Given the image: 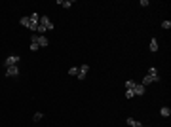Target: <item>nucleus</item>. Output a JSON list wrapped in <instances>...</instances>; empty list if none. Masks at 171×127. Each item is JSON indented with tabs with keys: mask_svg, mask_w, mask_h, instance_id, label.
<instances>
[{
	"mask_svg": "<svg viewBox=\"0 0 171 127\" xmlns=\"http://www.w3.org/2000/svg\"><path fill=\"white\" fill-rule=\"evenodd\" d=\"M17 63H19V57H17V55H10V57H6V61H4L6 66H17Z\"/></svg>",
	"mask_w": 171,
	"mask_h": 127,
	"instance_id": "obj_3",
	"label": "nucleus"
},
{
	"mask_svg": "<svg viewBox=\"0 0 171 127\" xmlns=\"http://www.w3.org/2000/svg\"><path fill=\"white\" fill-rule=\"evenodd\" d=\"M131 127H144V125H143L141 122H135V120H133V123H131Z\"/></svg>",
	"mask_w": 171,
	"mask_h": 127,
	"instance_id": "obj_20",
	"label": "nucleus"
},
{
	"mask_svg": "<svg viewBox=\"0 0 171 127\" xmlns=\"http://www.w3.org/2000/svg\"><path fill=\"white\" fill-rule=\"evenodd\" d=\"M38 49H40V48H38V44H32L31 42V51H38Z\"/></svg>",
	"mask_w": 171,
	"mask_h": 127,
	"instance_id": "obj_18",
	"label": "nucleus"
},
{
	"mask_svg": "<svg viewBox=\"0 0 171 127\" xmlns=\"http://www.w3.org/2000/svg\"><path fill=\"white\" fill-rule=\"evenodd\" d=\"M85 76H88V72H82V70L78 68V74H76V78H78V80H85Z\"/></svg>",
	"mask_w": 171,
	"mask_h": 127,
	"instance_id": "obj_13",
	"label": "nucleus"
},
{
	"mask_svg": "<svg viewBox=\"0 0 171 127\" xmlns=\"http://www.w3.org/2000/svg\"><path fill=\"white\" fill-rule=\"evenodd\" d=\"M42 118H44V114H42V112H36V114L32 116V122H40Z\"/></svg>",
	"mask_w": 171,
	"mask_h": 127,
	"instance_id": "obj_12",
	"label": "nucleus"
},
{
	"mask_svg": "<svg viewBox=\"0 0 171 127\" xmlns=\"http://www.w3.org/2000/svg\"><path fill=\"white\" fill-rule=\"evenodd\" d=\"M19 23H21L23 27H31V17H27V15L21 17V19H19Z\"/></svg>",
	"mask_w": 171,
	"mask_h": 127,
	"instance_id": "obj_10",
	"label": "nucleus"
},
{
	"mask_svg": "<svg viewBox=\"0 0 171 127\" xmlns=\"http://www.w3.org/2000/svg\"><path fill=\"white\" fill-rule=\"evenodd\" d=\"M160 114H162L164 118H169V116H171V110H169V106H164V108L160 110Z\"/></svg>",
	"mask_w": 171,
	"mask_h": 127,
	"instance_id": "obj_9",
	"label": "nucleus"
},
{
	"mask_svg": "<svg viewBox=\"0 0 171 127\" xmlns=\"http://www.w3.org/2000/svg\"><path fill=\"white\" fill-rule=\"evenodd\" d=\"M158 48H160V46H158V40H156V38H152V40H150V51H152V53L158 51Z\"/></svg>",
	"mask_w": 171,
	"mask_h": 127,
	"instance_id": "obj_8",
	"label": "nucleus"
},
{
	"mask_svg": "<svg viewBox=\"0 0 171 127\" xmlns=\"http://www.w3.org/2000/svg\"><path fill=\"white\" fill-rule=\"evenodd\" d=\"M17 74H19V66H8V68H6V76H8V78L17 76Z\"/></svg>",
	"mask_w": 171,
	"mask_h": 127,
	"instance_id": "obj_4",
	"label": "nucleus"
},
{
	"mask_svg": "<svg viewBox=\"0 0 171 127\" xmlns=\"http://www.w3.org/2000/svg\"><path fill=\"white\" fill-rule=\"evenodd\" d=\"M148 76H158V70H156L154 66H150V70H148Z\"/></svg>",
	"mask_w": 171,
	"mask_h": 127,
	"instance_id": "obj_16",
	"label": "nucleus"
},
{
	"mask_svg": "<svg viewBox=\"0 0 171 127\" xmlns=\"http://www.w3.org/2000/svg\"><path fill=\"white\" fill-rule=\"evenodd\" d=\"M57 4L61 8H65V10H69L70 6H72V0H57Z\"/></svg>",
	"mask_w": 171,
	"mask_h": 127,
	"instance_id": "obj_7",
	"label": "nucleus"
},
{
	"mask_svg": "<svg viewBox=\"0 0 171 127\" xmlns=\"http://www.w3.org/2000/svg\"><path fill=\"white\" fill-rule=\"evenodd\" d=\"M133 97H135L133 89H126V99H133Z\"/></svg>",
	"mask_w": 171,
	"mask_h": 127,
	"instance_id": "obj_15",
	"label": "nucleus"
},
{
	"mask_svg": "<svg viewBox=\"0 0 171 127\" xmlns=\"http://www.w3.org/2000/svg\"><path fill=\"white\" fill-rule=\"evenodd\" d=\"M40 27H44L46 31H53V23L49 21V17H46V15H40Z\"/></svg>",
	"mask_w": 171,
	"mask_h": 127,
	"instance_id": "obj_1",
	"label": "nucleus"
},
{
	"mask_svg": "<svg viewBox=\"0 0 171 127\" xmlns=\"http://www.w3.org/2000/svg\"><path fill=\"white\" fill-rule=\"evenodd\" d=\"M36 44H38V48H46V46H48V38L46 36H38V40H36Z\"/></svg>",
	"mask_w": 171,
	"mask_h": 127,
	"instance_id": "obj_6",
	"label": "nucleus"
},
{
	"mask_svg": "<svg viewBox=\"0 0 171 127\" xmlns=\"http://www.w3.org/2000/svg\"><path fill=\"white\" fill-rule=\"evenodd\" d=\"M135 84H137L135 80H128V82H126V89H133V87H135Z\"/></svg>",
	"mask_w": 171,
	"mask_h": 127,
	"instance_id": "obj_11",
	"label": "nucleus"
},
{
	"mask_svg": "<svg viewBox=\"0 0 171 127\" xmlns=\"http://www.w3.org/2000/svg\"><path fill=\"white\" fill-rule=\"evenodd\" d=\"M162 29H166V31L171 29V21H164V23H162Z\"/></svg>",
	"mask_w": 171,
	"mask_h": 127,
	"instance_id": "obj_17",
	"label": "nucleus"
},
{
	"mask_svg": "<svg viewBox=\"0 0 171 127\" xmlns=\"http://www.w3.org/2000/svg\"><path fill=\"white\" fill-rule=\"evenodd\" d=\"M156 82H160V74H158V76H148V74H146V76L143 78V82H141V84H143L144 87H146V85L156 84Z\"/></svg>",
	"mask_w": 171,
	"mask_h": 127,
	"instance_id": "obj_2",
	"label": "nucleus"
},
{
	"mask_svg": "<svg viewBox=\"0 0 171 127\" xmlns=\"http://www.w3.org/2000/svg\"><path fill=\"white\" fill-rule=\"evenodd\" d=\"M78 68H80L82 72H88V70H90V66H88V64H82V66H78Z\"/></svg>",
	"mask_w": 171,
	"mask_h": 127,
	"instance_id": "obj_19",
	"label": "nucleus"
},
{
	"mask_svg": "<svg viewBox=\"0 0 171 127\" xmlns=\"http://www.w3.org/2000/svg\"><path fill=\"white\" fill-rule=\"evenodd\" d=\"M144 91H146V87H144L143 84H135V87H133L135 95H144Z\"/></svg>",
	"mask_w": 171,
	"mask_h": 127,
	"instance_id": "obj_5",
	"label": "nucleus"
},
{
	"mask_svg": "<svg viewBox=\"0 0 171 127\" xmlns=\"http://www.w3.org/2000/svg\"><path fill=\"white\" fill-rule=\"evenodd\" d=\"M69 74H70V76H76V74H78V66H70V68H69Z\"/></svg>",
	"mask_w": 171,
	"mask_h": 127,
	"instance_id": "obj_14",
	"label": "nucleus"
}]
</instances>
